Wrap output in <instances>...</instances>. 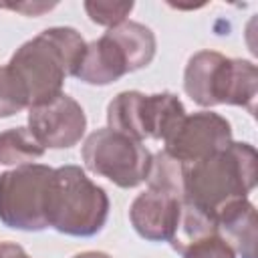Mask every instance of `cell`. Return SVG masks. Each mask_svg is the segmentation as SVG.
I'll list each match as a JSON object with an SVG mask.
<instances>
[{"mask_svg":"<svg viewBox=\"0 0 258 258\" xmlns=\"http://www.w3.org/2000/svg\"><path fill=\"white\" fill-rule=\"evenodd\" d=\"M87 42L71 26H52L26 40L8 60L26 109L48 103L62 93L67 77H75Z\"/></svg>","mask_w":258,"mask_h":258,"instance_id":"6da1fadb","label":"cell"},{"mask_svg":"<svg viewBox=\"0 0 258 258\" xmlns=\"http://www.w3.org/2000/svg\"><path fill=\"white\" fill-rule=\"evenodd\" d=\"M258 177V155L250 143L232 141L226 149L183 165L181 202L214 222L234 202L248 200Z\"/></svg>","mask_w":258,"mask_h":258,"instance_id":"7a4b0ae2","label":"cell"},{"mask_svg":"<svg viewBox=\"0 0 258 258\" xmlns=\"http://www.w3.org/2000/svg\"><path fill=\"white\" fill-rule=\"evenodd\" d=\"M109 218V196L79 165H60L52 171L46 220L60 234L91 238Z\"/></svg>","mask_w":258,"mask_h":258,"instance_id":"3957f363","label":"cell"},{"mask_svg":"<svg viewBox=\"0 0 258 258\" xmlns=\"http://www.w3.org/2000/svg\"><path fill=\"white\" fill-rule=\"evenodd\" d=\"M183 103L173 93L143 95L123 91L107 105V125L131 139L165 141L185 117Z\"/></svg>","mask_w":258,"mask_h":258,"instance_id":"277c9868","label":"cell"},{"mask_svg":"<svg viewBox=\"0 0 258 258\" xmlns=\"http://www.w3.org/2000/svg\"><path fill=\"white\" fill-rule=\"evenodd\" d=\"M52 167L26 163L0 173V222L12 230L42 232L48 228L46 206Z\"/></svg>","mask_w":258,"mask_h":258,"instance_id":"5b68a950","label":"cell"},{"mask_svg":"<svg viewBox=\"0 0 258 258\" xmlns=\"http://www.w3.org/2000/svg\"><path fill=\"white\" fill-rule=\"evenodd\" d=\"M81 155L89 171L125 189L143 183L151 167V153L141 141L109 127L93 131L85 139Z\"/></svg>","mask_w":258,"mask_h":258,"instance_id":"8992f818","label":"cell"},{"mask_svg":"<svg viewBox=\"0 0 258 258\" xmlns=\"http://www.w3.org/2000/svg\"><path fill=\"white\" fill-rule=\"evenodd\" d=\"M163 143V151L187 165L226 149L232 143V127L220 113L198 111L185 115Z\"/></svg>","mask_w":258,"mask_h":258,"instance_id":"52a82bcc","label":"cell"},{"mask_svg":"<svg viewBox=\"0 0 258 258\" xmlns=\"http://www.w3.org/2000/svg\"><path fill=\"white\" fill-rule=\"evenodd\" d=\"M28 129L44 149H69L83 139L87 115L73 97L60 93L28 109Z\"/></svg>","mask_w":258,"mask_h":258,"instance_id":"ba28073f","label":"cell"},{"mask_svg":"<svg viewBox=\"0 0 258 258\" xmlns=\"http://www.w3.org/2000/svg\"><path fill=\"white\" fill-rule=\"evenodd\" d=\"M179 216L181 198L155 187L141 191L129 208L131 226L149 242H171L179 228Z\"/></svg>","mask_w":258,"mask_h":258,"instance_id":"9c48e42d","label":"cell"},{"mask_svg":"<svg viewBox=\"0 0 258 258\" xmlns=\"http://www.w3.org/2000/svg\"><path fill=\"white\" fill-rule=\"evenodd\" d=\"M232 58L216 50H200L189 56L183 71V89L200 107L226 105Z\"/></svg>","mask_w":258,"mask_h":258,"instance_id":"30bf717a","label":"cell"},{"mask_svg":"<svg viewBox=\"0 0 258 258\" xmlns=\"http://www.w3.org/2000/svg\"><path fill=\"white\" fill-rule=\"evenodd\" d=\"M129 73L123 50L117 42L105 32L101 38L87 42L85 56L75 73V77L87 85L105 87Z\"/></svg>","mask_w":258,"mask_h":258,"instance_id":"8fae6325","label":"cell"},{"mask_svg":"<svg viewBox=\"0 0 258 258\" xmlns=\"http://www.w3.org/2000/svg\"><path fill=\"white\" fill-rule=\"evenodd\" d=\"M220 236L242 258H256V208L248 200L234 202L216 220Z\"/></svg>","mask_w":258,"mask_h":258,"instance_id":"7c38bea8","label":"cell"},{"mask_svg":"<svg viewBox=\"0 0 258 258\" xmlns=\"http://www.w3.org/2000/svg\"><path fill=\"white\" fill-rule=\"evenodd\" d=\"M107 34L123 50L129 73L145 69L153 60L155 50H157V40L149 26L135 22V20H125L119 26L109 28Z\"/></svg>","mask_w":258,"mask_h":258,"instance_id":"4fadbf2b","label":"cell"},{"mask_svg":"<svg viewBox=\"0 0 258 258\" xmlns=\"http://www.w3.org/2000/svg\"><path fill=\"white\" fill-rule=\"evenodd\" d=\"M44 147L36 141L28 127H14L0 133V163L2 165H26L44 155Z\"/></svg>","mask_w":258,"mask_h":258,"instance_id":"5bb4252c","label":"cell"},{"mask_svg":"<svg viewBox=\"0 0 258 258\" xmlns=\"http://www.w3.org/2000/svg\"><path fill=\"white\" fill-rule=\"evenodd\" d=\"M256 95H258V69L252 60L232 58V75L228 89V103L248 109L250 115L256 113Z\"/></svg>","mask_w":258,"mask_h":258,"instance_id":"9a60e30c","label":"cell"},{"mask_svg":"<svg viewBox=\"0 0 258 258\" xmlns=\"http://www.w3.org/2000/svg\"><path fill=\"white\" fill-rule=\"evenodd\" d=\"M147 187L165 189L183 198V163L171 157L167 151L151 155V167L147 173Z\"/></svg>","mask_w":258,"mask_h":258,"instance_id":"2e32d148","label":"cell"},{"mask_svg":"<svg viewBox=\"0 0 258 258\" xmlns=\"http://www.w3.org/2000/svg\"><path fill=\"white\" fill-rule=\"evenodd\" d=\"M177 252L183 258H236L234 248L220 236V232L202 236L187 244H181Z\"/></svg>","mask_w":258,"mask_h":258,"instance_id":"e0dca14e","label":"cell"},{"mask_svg":"<svg viewBox=\"0 0 258 258\" xmlns=\"http://www.w3.org/2000/svg\"><path fill=\"white\" fill-rule=\"evenodd\" d=\"M83 6H85L87 16L95 24H101L107 28H113V26H119L121 22H125L129 12L133 10L131 0L129 2H93V0H87Z\"/></svg>","mask_w":258,"mask_h":258,"instance_id":"ac0fdd59","label":"cell"},{"mask_svg":"<svg viewBox=\"0 0 258 258\" xmlns=\"http://www.w3.org/2000/svg\"><path fill=\"white\" fill-rule=\"evenodd\" d=\"M22 109H26L24 97L16 87V81L12 79L8 67L4 64L0 67V119L12 117Z\"/></svg>","mask_w":258,"mask_h":258,"instance_id":"d6986e66","label":"cell"},{"mask_svg":"<svg viewBox=\"0 0 258 258\" xmlns=\"http://www.w3.org/2000/svg\"><path fill=\"white\" fill-rule=\"evenodd\" d=\"M56 2H22V4H0V8H10L16 12H22L26 16H40L46 10H52Z\"/></svg>","mask_w":258,"mask_h":258,"instance_id":"ffe728a7","label":"cell"},{"mask_svg":"<svg viewBox=\"0 0 258 258\" xmlns=\"http://www.w3.org/2000/svg\"><path fill=\"white\" fill-rule=\"evenodd\" d=\"M0 258H30L26 250L14 242H0Z\"/></svg>","mask_w":258,"mask_h":258,"instance_id":"44dd1931","label":"cell"},{"mask_svg":"<svg viewBox=\"0 0 258 258\" xmlns=\"http://www.w3.org/2000/svg\"><path fill=\"white\" fill-rule=\"evenodd\" d=\"M73 258H111V256H109V254H105V252H95V250H91V252L75 254Z\"/></svg>","mask_w":258,"mask_h":258,"instance_id":"7402d4cb","label":"cell"}]
</instances>
